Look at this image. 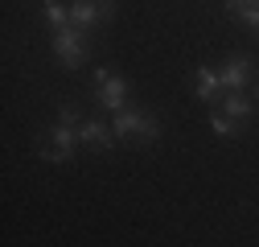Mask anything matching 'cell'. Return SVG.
Listing matches in <instances>:
<instances>
[{
	"mask_svg": "<svg viewBox=\"0 0 259 247\" xmlns=\"http://www.w3.org/2000/svg\"><path fill=\"white\" fill-rule=\"evenodd\" d=\"M50 50H54V58H58L66 70H78L82 62H87V54H91V46H87V29H74V25L58 29V33H50Z\"/></svg>",
	"mask_w": 259,
	"mask_h": 247,
	"instance_id": "3",
	"label": "cell"
},
{
	"mask_svg": "<svg viewBox=\"0 0 259 247\" xmlns=\"http://www.w3.org/2000/svg\"><path fill=\"white\" fill-rule=\"evenodd\" d=\"M70 25H74V29H99V25H103L95 0H70Z\"/></svg>",
	"mask_w": 259,
	"mask_h": 247,
	"instance_id": "8",
	"label": "cell"
},
{
	"mask_svg": "<svg viewBox=\"0 0 259 247\" xmlns=\"http://www.w3.org/2000/svg\"><path fill=\"white\" fill-rule=\"evenodd\" d=\"M255 99H259V87H255Z\"/></svg>",
	"mask_w": 259,
	"mask_h": 247,
	"instance_id": "15",
	"label": "cell"
},
{
	"mask_svg": "<svg viewBox=\"0 0 259 247\" xmlns=\"http://www.w3.org/2000/svg\"><path fill=\"white\" fill-rule=\"evenodd\" d=\"M243 21H247V25H251V29H255V37H259V9H255V13H247V17H243Z\"/></svg>",
	"mask_w": 259,
	"mask_h": 247,
	"instance_id": "14",
	"label": "cell"
},
{
	"mask_svg": "<svg viewBox=\"0 0 259 247\" xmlns=\"http://www.w3.org/2000/svg\"><path fill=\"white\" fill-rule=\"evenodd\" d=\"M210 132H214L218 140H231V136H239V132H243V124H239V119H231V115H222V111H214V115H210Z\"/></svg>",
	"mask_w": 259,
	"mask_h": 247,
	"instance_id": "11",
	"label": "cell"
},
{
	"mask_svg": "<svg viewBox=\"0 0 259 247\" xmlns=\"http://www.w3.org/2000/svg\"><path fill=\"white\" fill-rule=\"evenodd\" d=\"M41 13H46V21H50V33H58V29L70 25V5H62V0H46Z\"/></svg>",
	"mask_w": 259,
	"mask_h": 247,
	"instance_id": "10",
	"label": "cell"
},
{
	"mask_svg": "<svg viewBox=\"0 0 259 247\" xmlns=\"http://www.w3.org/2000/svg\"><path fill=\"white\" fill-rule=\"evenodd\" d=\"M78 140H82V144H91L95 152H107V148L115 144V132H111V124H103V119L87 115V119L78 124Z\"/></svg>",
	"mask_w": 259,
	"mask_h": 247,
	"instance_id": "6",
	"label": "cell"
},
{
	"mask_svg": "<svg viewBox=\"0 0 259 247\" xmlns=\"http://www.w3.org/2000/svg\"><path fill=\"white\" fill-rule=\"evenodd\" d=\"M193 95H198L202 103H218L226 91H222V78H218V70L214 66H198L193 70Z\"/></svg>",
	"mask_w": 259,
	"mask_h": 247,
	"instance_id": "7",
	"label": "cell"
},
{
	"mask_svg": "<svg viewBox=\"0 0 259 247\" xmlns=\"http://www.w3.org/2000/svg\"><path fill=\"white\" fill-rule=\"evenodd\" d=\"M78 144H82V140H78V128H74V124L54 119V128L46 132V140H41V148H37V157L50 161V165H66V161H74Z\"/></svg>",
	"mask_w": 259,
	"mask_h": 247,
	"instance_id": "2",
	"label": "cell"
},
{
	"mask_svg": "<svg viewBox=\"0 0 259 247\" xmlns=\"http://www.w3.org/2000/svg\"><path fill=\"white\" fill-rule=\"evenodd\" d=\"M218 78H222V91H247L255 83V58L247 54H235L218 66Z\"/></svg>",
	"mask_w": 259,
	"mask_h": 247,
	"instance_id": "5",
	"label": "cell"
},
{
	"mask_svg": "<svg viewBox=\"0 0 259 247\" xmlns=\"http://www.w3.org/2000/svg\"><path fill=\"white\" fill-rule=\"evenodd\" d=\"M111 132H115V140H136V144H156L160 140V119L156 115H148V111H140V107H123V111H115L111 115Z\"/></svg>",
	"mask_w": 259,
	"mask_h": 247,
	"instance_id": "1",
	"label": "cell"
},
{
	"mask_svg": "<svg viewBox=\"0 0 259 247\" xmlns=\"http://www.w3.org/2000/svg\"><path fill=\"white\" fill-rule=\"evenodd\" d=\"M251 99H247V91H226V95H222V115H231V119H251Z\"/></svg>",
	"mask_w": 259,
	"mask_h": 247,
	"instance_id": "9",
	"label": "cell"
},
{
	"mask_svg": "<svg viewBox=\"0 0 259 247\" xmlns=\"http://www.w3.org/2000/svg\"><path fill=\"white\" fill-rule=\"evenodd\" d=\"M226 9H231V17H239V21H243L247 13H255V9H259V0H226Z\"/></svg>",
	"mask_w": 259,
	"mask_h": 247,
	"instance_id": "12",
	"label": "cell"
},
{
	"mask_svg": "<svg viewBox=\"0 0 259 247\" xmlns=\"http://www.w3.org/2000/svg\"><path fill=\"white\" fill-rule=\"evenodd\" d=\"M95 9H99V17H103V25L115 17V0H95Z\"/></svg>",
	"mask_w": 259,
	"mask_h": 247,
	"instance_id": "13",
	"label": "cell"
},
{
	"mask_svg": "<svg viewBox=\"0 0 259 247\" xmlns=\"http://www.w3.org/2000/svg\"><path fill=\"white\" fill-rule=\"evenodd\" d=\"M127 99H132V83H127L123 74H111V70H95V103L107 107L111 115L127 107Z\"/></svg>",
	"mask_w": 259,
	"mask_h": 247,
	"instance_id": "4",
	"label": "cell"
}]
</instances>
